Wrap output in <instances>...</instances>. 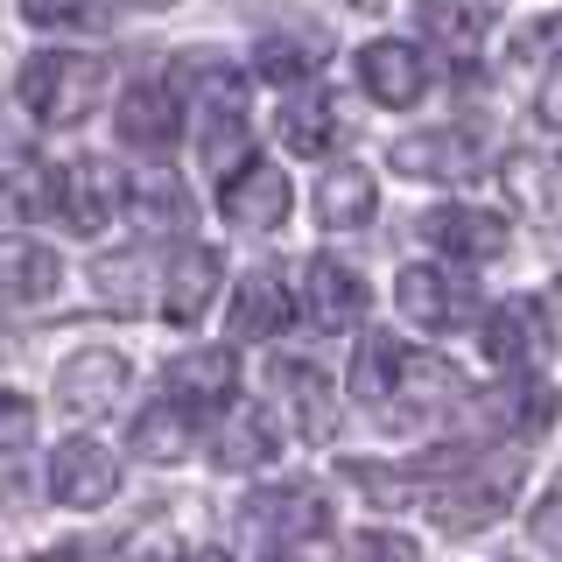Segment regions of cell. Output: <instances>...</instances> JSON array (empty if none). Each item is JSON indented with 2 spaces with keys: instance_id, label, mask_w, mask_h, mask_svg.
Returning <instances> with one entry per match:
<instances>
[{
  "instance_id": "40",
  "label": "cell",
  "mask_w": 562,
  "mask_h": 562,
  "mask_svg": "<svg viewBox=\"0 0 562 562\" xmlns=\"http://www.w3.org/2000/svg\"><path fill=\"white\" fill-rule=\"evenodd\" d=\"M134 562H183V555H176L169 541H155V549H134Z\"/></svg>"
},
{
  "instance_id": "29",
  "label": "cell",
  "mask_w": 562,
  "mask_h": 562,
  "mask_svg": "<svg viewBox=\"0 0 562 562\" xmlns=\"http://www.w3.org/2000/svg\"><path fill=\"white\" fill-rule=\"evenodd\" d=\"M127 204H134V218L148 225V233H176V225H190L183 183H176L169 169H140L134 183H127Z\"/></svg>"
},
{
  "instance_id": "36",
  "label": "cell",
  "mask_w": 562,
  "mask_h": 562,
  "mask_svg": "<svg viewBox=\"0 0 562 562\" xmlns=\"http://www.w3.org/2000/svg\"><path fill=\"white\" fill-rule=\"evenodd\" d=\"M29 429H35V408H29V394L0 386V457H8V450H22V443H29Z\"/></svg>"
},
{
  "instance_id": "18",
  "label": "cell",
  "mask_w": 562,
  "mask_h": 562,
  "mask_svg": "<svg viewBox=\"0 0 562 562\" xmlns=\"http://www.w3.org/2000/svg\"><path fill=\"white\" fill-rule=\"evenodd\" d=\"M457 401H464V373H457V366H443V359H415V351H408L386 422H429L436 408H457Z\"/></svg>"
},
{
  "instance_id": "2",
  "label": "cell",
  "mask_w": 562,
  "mask_h": 562,
  "mask_svg": "<svg viewBox=\"0 0 562 562\" xmlns=\"http://www.w3.org/2000/svg\"><path fill=\"white\" fill-rule=\"evenodd\" d=\"M105 92V57H85V49H43V57L22 64V105L43 127H78L85 113Z\"/></svg>"
},
{
  "instance_id": "35",
  "label": "cell",
  "mask_w": 562,
  "mask_h": 562,
  "mask_svg": "<svg viewBox=\"0 0 562 562\" xmlns=\"http://www.w3.org/2000/svg\"><path fill=\"white\" fill-rule=\"evenodd\" d=\"M345 562H422V549L408 535H394V527H359L345 541Z\"/></svg>"
},
{
  "instance_id": "6",
  "label": "cell",
  "mask_w": 562,
  "mask_h": 562,
  "mask_svg": "<svg viewBox=\"0 0 562 562\" xmlns=\"http://www.w3.org/2000/svg\"><path fill=\"white\" fill-rule=\"evenodd\" d=\"M394 303L422 330H464L471 316H479V289H471L464 274H450V268L415 260V268H401V281H394Z\"/></svg>"
},
{
  "instance_id": "30",
  "label": "cell",
  "mask_w": 562,
  "mask_h": 562,
  "mask_svg": "<svg viewBox=\"0 0 562 562\" xmlns=\"http://www.w3.org/2000/svg\"><path fill=\"white\" fill-rule=\"evenodd\" d=\"M0 190H8V204L22 211V218H43V211H57V169L35 162V155H22V148L0 162Z\"/></svg>"
},
{
  "instance_id": "14",
  "label": "cell",
  "mask_w": 562,
  "mask_h": 562,
  "mask_svg": "<svg viewBox=\"0 0 562 562\" xmlns=\"http://www.w3.org/2000/svg\"><path fill=\"white\" fill-rule=\"evenodd\" d=\"M176 134H183V99H176V85H162V78L127 85V99H120V140L162 155Z\"/></svg>"
},
{
  "instance_id": "31",
  "label": "cell",
  "mask_w": 562,
  "mask_h": 562,
  "mask_svg": "<svg viewBox=\"0 0 562 562\" xmlns=\"http://www.w3.org/2000/svg\"><path fill=\"white\" fill-rule=\"evenodd\" d=\"M492 422L499 429H541V422H555V394L541 380H514L492 394Z\"/></svg>"
},
{
  "instance_id": "32",
  "label": "cell",
  "mask_w": 562,
  "mask_h": 562,
  "mask_svg": "<svg viewBox=\"0 0 562 562\" xmlns=\"http://www.w3.org/2000/svg\"><path fill=\"white\" fill-rule=\"evenodd\" d=\"M92 295H99L105 310H140V303H148V289H140V260L134 254L92 260Z\"/></svg>"
},
{
  "instance_id": "28",
  "label": "cell",
  "mask_w": 562,
  "mask_h": 562,
  "mask_svg": "<svg viewBox=\"0 0 562 562\" xmlns=\"http://www.w3.org/2000/svg\"><path fill=\"white\" fill-rule=\"evenodd\" d=\"M134 450L148 457V464H176V457L198 450V422L183 408H169V401H155L148 415H134Z\"/></svg>"
},
{
  "instance_id": "38",
  "label": "cell",
  "mask_w": 562,
  "mask_h": 562,
  "mask_svg": "<svg viewBox=\"0 0 562 562\" xmlns=\"http://www.w3.org/2000/svg\"><path fill=\"white\" fill-rule=\"evenodd\" d=\"M527 527H535V541H541L549 555H562V492H549V499L535 506V520H527Z\"/></svg>"
},
{
  "instance_id": "17",
  "label": "cell",
  "mask_w": 562,
  "mask_h": 562,
  "mask_svg": "<svg viewBox=\"0 0 562 562\" xmlns=\"http://www.w3.org/2000/svg\"><path fill=\"white\" fill-rule=\"evenodd\" d=\"M169 408H183V415H198V408H225L233 401V351H183V359H169Z\"/></svg>"
},
{
  "instance_id": "5",
  "label": "cell",
  "mask_w": 562,
  "mask_h": 562,
  "mask_svg": "<svg viewBox=\"0 0 562 562\" xmlns=\"http://www.w3.org/2000/svg\"><path fill=\"white\" fill-rule=\"evenodd\" d=\"M324 527H330V506H324V492H310V485H268L239 506V535L254 541V549H295V541L324 535Z\"/></svg>"
},
{
  "instance_id": "42",
  "label": "cell",
  "mask_w": 562,
  "mask_h": 562,
  "mask_svg": "<svg viewBox=\"0 0 562 562\" xmlns=\"http://www.w3.org/2000/svg\"><path fill=\"white\" fill-rule=\"evenodd\" d=\"M555 303H562V274H555Z\"/></svg>"
},
{
  "instance_id": "8",
  "label": "cell",
  "mask_w": 562,
  "mask_h": 562,
  "mask_svg": "<svg viewBox=\"0 0 562 562\" xmlns=\"http://www.w3.org/2000/svg\"><path fill=\"white\" fill-rule=\"evenodd\" d=\"M120 204H127V183H120L113 162L78 155V162L57 169V218L70 225V233H105V225L120 218Z\"/></svg>"
},
{
  "instance_id": "34",
  "label": "cell",
  "mask_w": 562,
  "mask_h": 562,
  "mask_svg": "<svg viewBox=\"0 0 562 562\" xmlns=\"http://www.w3.org/2000/svg\"><path fill=\"white\" fill-rule=\"evenodd\" d=\"M310 64H316V49L303 43V35H260V49H254V70L260 78H281V85L303 78Z\"/></svg>"
},
{
  "instance_id": "11",
  "label": "cell",
  "mask_w": 562,
  "mask_h": 562,
  "mask_svg": "<svg viewBox=\"0 0 562 562\" xmlns=\"http://www.w3.org/2000/svg\"><path fill=\"white\" fill-rule=\"evenodd\" d=\"M499 190H506V204L527 211V218L562 225V148H514L499 162Z\"/></svg>"
},
{
  "instance_id": "7",
  "label": "cell",
  "mask_w": 562,
  "mask_h": 562,
  "mask_svg": "<svg viewBox=\"0 0 562 562\" xmlns=\"http://www.w3.org/2000/svg\"><path fill=\"white\" fill-rule=\"evenodd\" d=\"M120 492V457L99 436H64L49 450V499L57 506H105Z\"/></svg>"
},
{
  "instance_id": "19",
  "label": "cell",
  "mask_w": 562,
  "mask_h": 562,
  "mask_svg": "<svg viewBox=\"0 0 562 562\" xmlns=\"http://www.w3.org/2000/svg\"><path fill=\"white\" fill-rule=\"evenodd\" d=\"M218 274H225V260L211 254V246H176V260L162 274V316L169 324H198L211 289H218Z\"/></svg>"
},
{
  "instance_id": "21",
  "label": "cell",
  "mask_w": 562,
  "mask_h": 562,
  "mask_svg": "<svg viewBox=\"0 0 562 562\" xmlns=\"http://www.w3.org/2000/svg\"><path fill=\"white\" fill-rule=\"evenodd\" d=\"M64 281V260L43 239H0V295L8 303H49Z\"/></svg>"
},
{
  "instance_id": "25",
  "label": "cell",
  "mask_w": 562,
  "mask_h": 562,
  "mask_svg": "<svg viewBox=\"0 0 562 562\" xmlns=\"http://www.w3.org/2000/svg\"><path fill=\"white\" fill-rule=\"evenodd\" d=\"M281 140H289L295 155H310V162H324V155L345 140V113H338V99H330V92H303V99H289V113H281Z\"/></svg>"
},
{
  "instance_id": "37",
  "label": "cell",
  "mask_w": 562,
  "mask_h": 562,
  "mask_svg": "<svg viewBox=\"0 0 562 562\" xmlns=\"http://www.w3.org/2000/svg\"><path fill=\"white\" fill-rule=\"evenodd\" d=\"M520 49L541 64H562V14H535V22L520 29Z\"/></svg>"
},
{
  "instance_id": "23",
  "label": "cell",
  "mask_w": 562,
  "mask_h": 562,
  "mask_svg": "<svg viewBox=\"0 0 562 562\" xmlns=\"http://www.w3.org/2000/svg\"><path fill=\"white\" fill-rule=\"evenodd\" d=\"M289 316H295V303H289V281H281V274L254 268V274L239 281L233 338H281V330H289Z\"/></svg>"
},
{
  "instance_id": "4",
  "label": "cell",
  "mask_w": 562,
  "mask_h": 562,
  "mask_svg": "<svg viewBox=\"0 0 562 562\" xmlns=\"http://www.w3.org/2000/svg\"><path fill=\"white\" fill-rule=\"evenodd\" d=\"M549 303H535V295H506L499 310L485 316V359L499 366V373H514V380H535L541 366H549V351H555V338H549Z\"/></svg>"
},
{
  "instance_id": "24",
  "label": "cell",
  "mask_w": 562,
  "mask_h": 562,
  "mask_svg": "<svg viewBox=\"0 0 562 562\" xmlns=\"http://www.w3.org/2000/svg\"><path fill=\"white\" fill-rule=\"evenodd\" d=\"M211 450H218L225 471L268 464V457H274V422H268V408H260V401H239V408H225L218 436H211Z\"/></svg>"
},
{
  "instance_id": "12",
  "label": "cell",
  "mask_w": 562,
  "mask_h": 562,
  "mask_svg": "<svg viewBox=\"0 0 562 562\" xmlns=\"http://www.w3.org/2000/svg\"><path fill=\"white\" fill-rule=\"evenodd\" d=\"M359 85H366L380 105H415L422 92H429V57H422L415 43L380 35V43L359 49Z\"/></svg>"
},
{
  "instance_id": "3",
  "label": "cell",
  "mask_w": 562,
  "mask_h": 562,
  "mask_svg": "<svg viewBox=\"0 0 562 562\" xmlns=\"http://www.w3.org/2000/svg\"><path fill=\"white\" fill-rule=\"evenodd\" d=\"M198 120H204V169L239 176L246 162V78L233 64H198Z\"/></svg>"
},
{
  "instance_id": "27",
  "label": "cell",
  "mask_w": 562,
  "mask_h": 562,
  "mask_svg": "<svg viewBox=\"0 0 562 562\" xmlns=\"http://www.w3.org/2000/svg\"><path fill=\"white\" fill-rule=\"evenodd\" d=\"M401 366H408V345L401 338H366L359 366H351V394H359L373 415H386L394 408V386H401Z\"/></svg>"
},
{
  "instance_id": "13",
  "label": "cell",
  "mask_w": 562,
  "mask_h": 562,
  "mask_svg": "<svg viewBox=\"0 0 562 562\" xmlns=\"http://www.w3.org/2000/svg\"><path fill=\"white\" fill-rule=\"evenodd\" d=\"M289 176L268 169V162H246L239 176H225V190H218V211L233 225H246V233H274L281 218H289Z\"/></svg>"
},
{
  "instance_id": "16",
  "label": "cell",
  "mask_w": 562,
  "mask_h": 562,
  "mask_svg": "<svg viewBox=\"0 0 562 562\" xmlns=\"http://www.w3.org/2000/svg\"><path fill=\"white\" fill-rule=\"evenodd\" d=\"M303 310L316 330H351L366 316V281L345 260H310L303 268Z\"/></svg>"
},
{
  "instance_id": "1",
  "label": "cell",
  "mask_w": 562,
  "mask_h": 562,
  "mask_svg": "<svg viewBox=\"0 0 562 562\" xmlns=\"http://www.w3.org/2000/svg\"><path fill=\"white\" fill-rule=\"evenodd\" d=\"M514 492H520V457H506L499 471L479 464V457H464L450 479H436L422 492V514L443 527V535H479V527H492L514 506Z\"/></svg>"
},
{
  "instance_id": "33",
  "label": "cell",
  "mask_w": 562,
  "mask_h": 562,
  "mask_svg": "<svg viewBox=\"0 0 562 562\" xmlns=\"http://www.w3.org/2000/svg\"><path fill=\"white\" fill-rule=\"evenodd\" d=\"M29 29H70V35H105L113 29V8H70V0H29L22 8Z\"/></svg>"
},
{
  "instance_id": "10",
  "label": "cell",
  "mask_w": 562,
  "mask_h": 562,
  "mask_svg": "<svg viewBox=\"0 0 562 562\" xmlns=\"http://www.w3.org/2000/svg\"><path fill=\"white\" fill-rule=\"evenodd\" d=\"M120 394H127V359L105 345H85L57 366V401L70 415H105Z\"/></svg>"
},
{
  "instance_id": "20",
  "label": "cell",
  "mask_w": 562,
  "mask_h": 562,
  "mask_svg": "<svg viewBox=\"0 0 562 562\" xmlns=\"http://www.w3.org/2000/svg\"><path fill=\"white\" fill-rule=\"evenodd\" d=\"M373 211H380L373 169H359V162L324 169V183H316V225H330V233H359Z\"/></svg>"
},
{
  "instance_id": "9",
  "label": "cell",
  "mask_w": 562,
  "mask_h": 562,
  "mask_svg": "<svg viewBox=\"0 0 562 562\" xmlns=\"http://www.w3.org/2000/svg\"><path fill=\"white\" fill-rule=\"evenodd\" d=\"M386 162L401 176H422V183H464V176L485 169V148L464 127H436V134H401Z\"/></svg>"
},
{
  "instance_id": "26",
  "label": "cell",
  "mask_w": 562,
  "mask_h": 562,
  "mask_svg": "<svg viewBox=\"0 0 562 562\" xmlns=\"http://www.w3.org/2000/svg\"><path fill=\"white\" fill-rule=\"evenodd\" d=\"M415 22H422V35H429L443 57L471 64V57H479V43L492 35V8H443V0H429Z\"/></svg>"
},
{
  "instance_id": "39",
  "label": "cell",
  "mask_w": 562,
  "mask_h": 562,
  "mask_svg": "<svg viewBox=\"0 0 562 562\" xmlns=\"http://www.w3.org/2000/svg\"><path fill=\"white\" fill-rule=\"evenodd\" d=\"M541 113H549V120H555V127H562V78L549 85V92H541Z\"/></svg>"
},
{
  "instance_id": "15",
  "label": "cell",
  "mask_w": 562,
  "mask_h": 562,
  "mask_svg": "<svg viewBox=\"0 0 562 562\" xmlns=\"http://www.w3.org/2000/svg\"><path fill=\"white\" fill-rule=\"evenodd\" d=\"M422 233H429L436 254H457V260H499L506 254V225L479 204H436L422 218Z\"/></svg>"
},
{
  "instance_id": "22",
  "label": "cell",
  "mask_w": 562,
  "mask_h": 562,
  "mask_svg": "<svg viewBox=\"0 0 562 562\" xmlns=\"http://www.w3.org/2000/svg\"><path fill=\"white\" fill-rule=\"evenodd\" d=\"M274 386H281V401L295 408V429H303L310 443L338 436V401H330V380L316 373V366H303V359H281V366H274Z\"/></svg>"
},
{
  "instance_id": "41",
  "label": "cell",
  "mask_w": 562,
  "mask_h": 562,
  "mask_svg": "<svg viewBox=\"0 0 562 562\" xmlns=\"http://www.w3.org/2000/svg\"><path fill=\"white\" fill-rule=\"evenodd\" d=\"M183 562H233V555H211V549H204V555H183Z\"/></svg>"
}]
</instances>
